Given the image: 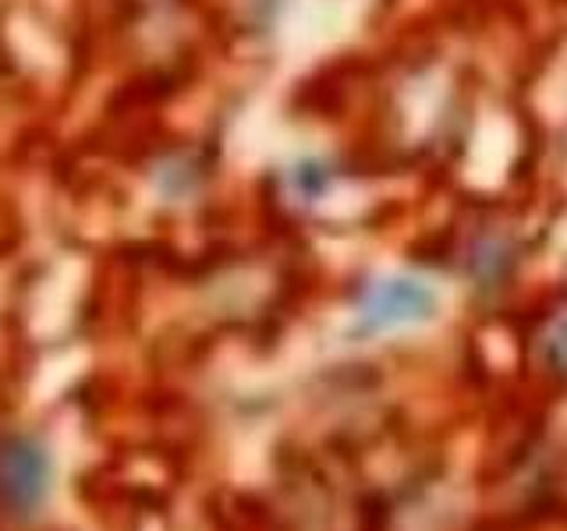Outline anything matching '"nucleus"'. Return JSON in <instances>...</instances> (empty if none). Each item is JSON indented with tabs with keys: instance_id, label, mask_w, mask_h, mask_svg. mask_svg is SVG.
<instances>
[{
	"instance_id": "1",
	"label": "nucleus",
	"mask_w": 567,
	"mask_h": 531,
	"mask_svg": "<svg viewBox=\"0 0 567 531\" xmlns=\"http://www.w3.org/2000/svg\"><path fill=\"white\" fill-rule=\"evenodd\" d=\"M50 489V457L29 436L0 439V507L11 518H32Z\"/></svg>"
},
{
	"instance_id": "2",
	"label": "nucleus",
	"mask_w": 567,
	"mask_h": 531,
	"mask_svg": "<svg viewBox=\"0 0 567 531\" xmlns=\"http://www.w3.org/2000/svg\"><path fill=\"white\" fill-rule=\"evenodd\" d=\"M436 298L433 291L419 280H383L377 283L365 301H362V323L365 330H390V326H404V323H419V319L433 315Z\"/></svg>"
},
{
	"instance_id": "3",
	"label": "nucleus",
	"mask_w": 567,
	"mask_h": 531,
	"mask_svg": "<svg viewBox=\"0 0 567 531\" xmlns=\"http://www.w3.org/2000/svg\"><path fill=\"white\" fill-rule=\"evenodd\" d=\"M546 362L554 365L560 376H567V319L546 336Z\"/></svg>"
},
{
	"instance_id": "4",
	"label": "nucleus",
	"mask_w": 567,
	"mask_h": 531,
	"mask_svg": "<svg viewBox=\"0 0 567 531\" xmlns=\"http://www.w3.org/2000/svg\"><path fill=\"white\" fill-rule=\"evenodd\" d=\"M295 185H298V191H306L309 199H316V195L327 188V174H323V167H319V164H306V167H298Z\"/></svg>"
}]
</instances>
